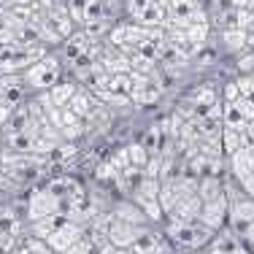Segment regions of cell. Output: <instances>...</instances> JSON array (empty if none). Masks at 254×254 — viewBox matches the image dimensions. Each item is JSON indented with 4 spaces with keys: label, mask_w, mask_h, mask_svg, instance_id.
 <instances>
[{
    "label": "cell",
    "mask_w": 254,
    "mask_h": 254,
    "mask_svg": "<svg viewBox=\"0 0 254 254\" xmlns=\"http://www.w3.org/2000/svg\"><path fill=\"white\" fill-rule=\"evenodd\" d=\"M214 230H208L203 222H187V225H165V238L171 241L173 246L179 249H187V252H195V249H203V246L211 244L214 238Z\"/></svg>",
    "instance_id": "6da1fadb"
},
{
    "label": "cell",
    "mask_w": 254,
    "mask_h": 254,
    "mask_svg": "<svg viewBox=\"0 0 254 254\" xmlns=\"http://www.w3.org/2000/svg\"><path fill=\"white\" fill-rule=\"evenodd\" d=\"M225 192H227V230L230 233H235V235H241L246 227L254 222V197L252 195H246L244 190L238 187V195H233V192L225 187Z\"/></svg>",
    "instance_id": "7a4b0ae2"
},
{
    "label": "cell",
    "mask_w": 254,
    "mask_h": 254,
    "mask_svg": "<svg viewBox=\"0 0 254 254\" xmlns=\"http://www.w3.org/2000/svg\"><path fill=\"white\" fill-rule=\"evenodd\" d=\"M143 230H146L143 225H130V222H122V219H114L111 216V222L106 227V241L111 249H132Z\"/></svg>",
    "instance_id": "3957f363"
},
{
    "label": "cell",
    "mask_w": 254,
    "mask_h": 254,
    "mask_svg": "<svg viewBox=\"0 0 254 254\" xmlns=\"http://www.w3.org/2000/svg\"><path fill=\"white\" fill-rule=\"evenodd\" d=\"M200 219L197 222H203L208 230H214V233H219V230H225L227 227V192H219V195H214V197H208V200H200Z\"/></svg>",
    "instance_id": "277c9868"
},
{
    "label": "cell",
    "mask_w": 254,
    "mask_h": 254,
    "mask_svg": "<svg viewBox=\"0 0 254 254\" xmlns=\"http://www.w3.org/2000/svg\"><path fill=\"white\" fill-rule=\"evenodd\" d=\"M52 214H63V200L46 187V190H35L27 200V219L30 222H38L44 216Z\"/></svg>",
    "instance_id": "5b68a950"
},
{
    "label": "cell",
    "mask_w": 254,
    "mask_h": 254,
    "mask_svg": "<svg viewBox=\"0 0 254 254\" xmlns=\"http://www.w3.org/2000/svg\"><path fill=\"white\" fill-rule=\"evenodd\" d=\"M84 233H87L84 225H78V222H73V219H65L63 225H60L49 238H46V246H49L54 254H63V252H68Z\"/></svg>",
    "instance_id": "8992f818"
},
{
    "label": "cell",
    "mask_w": 254,
    "mask_h": 254,
    "mask_svg": "<svg viewBox=\"0 0 254 254\" xmlns=\"http://www.w3.org/2000/svg\"><path fill=\"white\" fill-rule=\"evenodd\" d=\"M200 205L203 203H200V197H197V192L181 197V200L165 214L168 225H187V222H197V219H200Z\"/></svg>",
    "instance_id": "52a82bcc"
},
{
    "label": "cell",
    "mask_w": 254,
    "mask_h": 254,
    "mask_svg": "<svg viewBox=\"0 0 254 254\" xmlns=\"http://www.w3.org/2000/svg\"><path fill=\"white\" fill-rule=\"evenodd\" d=\"M57 76H60V65L54 63V60H41V63L30 65L25 78L35 89H52L54 84H57Z\"/></svg>",
    "instance_id": "ba28073f"
},
{
    "label": "cell",
    "mask_w": 254,
    "mask_h": 254,
    "mask_svg": "<svg viewBox=\"0 0 254 254\" xmlns=\"http://www.w3.org/2000/svg\"><path fill=\"white\" fill-rule=\"evenodd\" d=\"M168 244H171V241L165 238V233H157V230L146 227L141 233V238L135 241V246H132V249H135L138 254H171Z\"/></svg>",
    "instance_id": "9c48e42d"
},
{
    "label": "cell",
    "mask_w": 254,
    "mask_h": 254,
    "mask_svg": "<svg viewBox=\"0 0 254 254\" xmlns=\"http://www.w3.org/2000/svg\"><path fill=\"white\" fill-rule=\"evenodd\" d=\"M219 141H222V152H225L227 157L235 154L238 149H244V146H252L249 135H246V127H227V125H222Z\"/></svg>",
    "instance_id": "30bf717a"
},
{
    "label": "cell",
    "mask_w": 254,
    "mask_h": 254,
    "mask_svg": "<svg viewBox=\"0 0 254 254\" xmlns=\"http://www.w3.org/2000/svg\"><path fill=\"white\" fill-rule=\"evenodd\" d=\"M114 219H122V222H130V225H143V227H146V216H143V211L141 208H138V205L135 203H132V200H125V203H119L117 205V208H114Z\"/></svg>",
    "instance_id": "8fae6325"
},
{
    "label": "cell",
    "mask_w": 254,
    "mask_h": 254,
    "mask_svg": "<svg viewBox=\"0 0 254 254\" xmlns=\"http://www.w3.org/2000/svg\"><path fill=\"white\" fill-rule=\"evenodd\" d=\"M68 219V216L65 214H52V216H44V219H38V222H30V230H33V235L35 238H41V241H46L49 238V235L54 233V230H57L60 225H63V222Z\"/></svg>",
    "instance_id": "7c38bea8"
},
{
    "label": "cell",
    "mask_w": 254,
    "mask_h": 254,
    "mask_svg": "<svg viewBox=\"0 0 254 254\" xmlns=\"http://www.w3.org/2000/svg\"><path fill=\"white\" fill-rule=\"evenodd\" d=\"M76 92H78L76 84H54V87L49 89V100H52L57 108H65Z\"/></svg>",
    "instance_id": "4fadbf2b"
},
{
    "label": "cell",
    "mask_w": 254,
    "mask_h": 254,
    "mask_svg": "<svg viewBox=\"0 0 254 254\" xmlns=\"http://www.w3.org/2000/svg\"><path fill=\"white\" fill-rule=\"evenodd\" d=\"M222 38H225V44H227L230 52H238V49H244V46H246L249 33H246V27H230V30H225Z\"/></svg>",
    "instance_id": "5bb4252c"
},
{
    "label": "cell",
    "mask_w": 254,
    "mask_h": 254,
    "mask_svg": "<svg viewBox=\"0 0 254 254\" xmlns=\"http://www.w3.org/2000/svg\"><path fill=\"white\" fill-rule=\"evenodd\" d=\"M125 154H127V162H130V168H138V171H143V165L149 162V154L146 149L141 146V143H130V146L125 149Z\"/></svg>",
    "instance_id": "9a60e30c"
},
{
    "label": "cell",
    "mask_w": 254,
    "mask_h": 254,
    "mask_svg": "<svg viewBox=\"0 0 254 254\" xmlns=\"http://www.w3.org/2000/svg\"><path fill=\"white\" fill-rule=\"evenodd\" d=\"M65 108H70V111H73L76 117H89V108H92V106H89V98H87V92H76Z\"/></svg>",
    "instance_id": "2e32d148"
},
{
    "label": "cell",
    "mask_w": 254,
    "mask_h": 254,
    "mask_svg": "<svg viewBox=\"0 0 254 254\" xmlns=\"http://www.w3.org/2000/svg\"><path fill=\"white\" fill-rule=\"evenodd\" d=\"M238 98H241L238 81H230V84H225V89H222V100H225V103H233V100H238Z\"/></svg>",
    "instance_id": "e0dca14e"
},
{
    "label": "cell",
    "mask_w": 254,
    "mask_h": 254,
    "mask_svg": "<svg viewBox=\"0 0 254 254\" xmlns=\"http://www.w3.org/2000/svg\"><path fill=\"white\" fill-rule=\"evenodd\" d=\"M106 254H138L135 249H108Z\"/></svg>",
    "instance_id": "ac0fdd59"
},
{
    "label": "cell",
    "mask_w": 254,
    "mask_h": 254,
    "mask_svg": "<svg viewBox=\"0 0 254 254\" xmlns=\"http://www.w3.org/2000/svg\"><path fill=\"white\" fill-rule=\"evenodd\" d=\"M246 135H249V141L254 143V119H252L249 125H246Z\"/></svg>",
    "instance_id": "d6986e66"
},
{
    "label": "cell",
    "mask_w": 254,
    "mask_h": 254,
    "mask_svg": "<svg viewBox=\"0 0 254 254\" xmlns=\"http://www.w3.org/2000/svg\"><path fill=\"white\" fill-rule=\"evenodd\" d=\"M5 119H8V108L0 106V122H5Z\"/></svg>",
    "instance_id": "ffe728a7"
}]
</instances>
